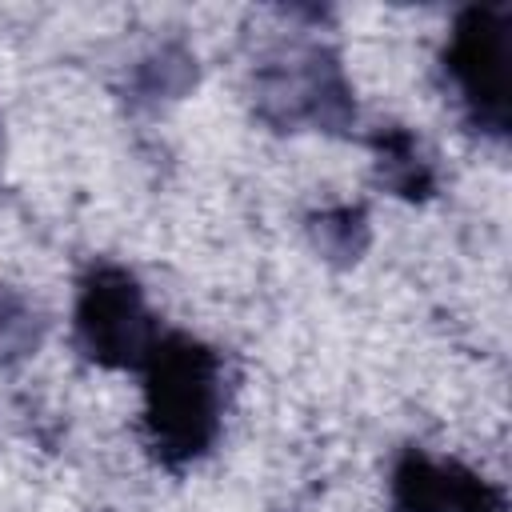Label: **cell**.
Listing matches in <instances>:
<instances>
[{
    "mask_svg": "<svg viewBox=\"0 0 512 512\" xmlns=\"http://www.w3.org/2000/svg\"><path fill=\"white\" fill-rule=\"evenodd\" d=\"M144 440L152 460L184 468L208 456L220 436L224 380L220 356L188 332H160L144 360Z\"/></svg>",
    "mask_w": 512,
    "mask_h": 512,
    "instance_id": "1",
    "label": "cell"
},
{
    "mask_svg": "<svg viewBox=\"0 0 512 512\" xmlns=\"http://www.w3.org/2000/svg\"><path fill=\"white\" fill-rule=\"evenodd\" d=\"M72 332H76V348L92 364L128 368V372H140L160 340L140 280L120 264H92L80 276Z\"/></svg>",
    "mask_w": 512,
    "mask_h": 512,
    "instance_id": "2",
    "label": "cell"
},
{
    "mask_svg": "<svg viewBox=\"0 0 512 512\" xmlns=\"http://www.w3.org/2000/svg\"><path fill=\"white\" fill-rule=\"evenodd\" d=\"M256 112L280 132L304 124L344 132L356 120V104L340 56L328 44H300L268 60L256 72Z\"/></svg>",
    "mask_w": 512,
    "mask_h": 512,
    "instance_id": "3",
    "label": "cell"
},
{
    "mask_svg": "<svg viewBox=\"0 0 512 512\" xmlns=\"http://www.w3.org/2000/svg\"><path fill=\"white\" fill-rule=\"evenodd\" d=\"M512 16L500 4H472L452 20L444 72L460 92L468 120L488 136H508Z\"/></svg>",
    "mask_w": 512,
    "mask_h": 512,
    "instance_id": "4",
    "label": "cell"
},
{
    "mask_svg": "<svg viewBox=\"0 0 512 512\" xmlns=\"http://www.w3.org/2000/svg\"><path fill=\"white\" fill-rule=\"evenodd\" d=\"M392 512H508V500L468 464L404 448L392 464Z\"/></svg>",
    "mask_w": 512,
    "mask_h": 512,
    "instance_id": "5",
    "label": "cell"
},
{
    "mask_svg": "<svg viewBox=\"0 0 512 512\" xmlns=\"http://www.w3.org/2000/svg\"><path fill=\"white\" fill-rule=\"evenodd\" d=\"M372 148H376V172H380L384 188H392L404 200H428L432 196V188H436L432 164L420 156L412 132L388 124L372 136Z\"/></svg>",
    "mask_w": 512,
    "mask_h": 512,
    "instance_id": "6",
    "label": "cell"
},
{
    "mask_svg": "<svg viewBox=\"0 0 512 512\" xmlns=\"http://www.w3.org/2000/svg\"><path fill=\"white\" fill-rule=\"evenodd\" d=\"M308 232L316 240V248L332 260V264H356L360 252L368 248V216L364 208H328L320 216L308 220Z\"/></svg>",
    "mask_w": 512,
    "mask_h": 512,
    "instance_id": "7",
    "label": "cell"
},
{
    "mask_svg": "<svg viewBox=\"0 0 512 512\" xmlns=\"http://www.w3.org/2000/svg\"><path fill=\"white\" fill-rule=\"evenodd\" d=\"M40 336H44L40 308L12 284H0V368L32 356L40 348Z\"/></svg>",
    "mask_w": 512,
    "mask_h": 512,
    "instance_id": "8",
    "label": "cell"
},
{
    "mask_svg": "<svg viewBox=\"0 0 512 512\" xmlns=\"http://www.w3.org/2000/svg\"><path fill=\"white\" fill-rule=\"evenodd\" d=\"M196 60L180 48H164L160 52V72L152 60L140 64V80H136V96L140 100H156V96H180L192 80H196Z\"/></svg>",
    "mask_w": 512,
    "mask_h": 512,
    "instance_id": "9",
    "label": "cell"
}]
</instances>
